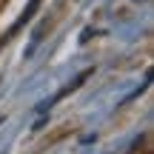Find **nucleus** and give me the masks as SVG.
I'll list each match as a JSON object with an SVG mask.
<instances>
[]
</instances>
